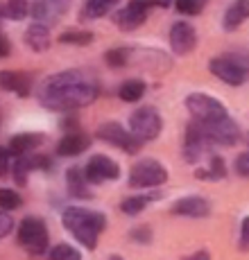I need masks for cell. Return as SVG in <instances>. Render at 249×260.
<instances>
[{"mask_svg":"<svg viewBox=\"0 0 249 260\" xmlns=\"http://www.w3.org/2000/svg\"><path fill=\"white\" fill-rule=\"evenodd\" d=\"M100 82L91 71L71 68L50 75L39 86V102L50 111H73L98 100Z\"/></svg>","mask_w":249,"mask_h":260,"instance_id":"obj_1","label":"cell"},{"mask_svg":"<svg viewBox=\"0 0 249 260\" xmlns=\"http://www.w3.org/2000/svg\"><path fill=\"white\" fill-rule=\"evenodd\" d=\"M61 222L73 233V238L86 249H91V251L98 247V236L107 229V217L102 213L79 206L66 208L61 215Z\"/></svg>","mask_w":249,"mask_h":260,"instance_id":"obj_2","label":"cell"},{"mask_svg":"<svg viewBox=\"0 0 249 260\" xmlns=\"http://www.w3.org/2000/svg\"><path fill=\"white\" fill-rule=\"evenodd\" d=\"M186 109L193 116V122L197 124H215L229 118L227 107L217 98L206 93H191L186 98Z\"/></svg>","mask_w":249,"mask_h":260,"instance_id":"obj_3","label":"cell"},{"mask_svg":"<svg viewBox=\"0 0 249 260\" xmlns=\"http://www.w3.org/2000/svg\"><path fill=\"white\" fill-rule=\"evenodd\" d=\"M208 71L229 86H242L249 77V59L242 54H224L208 61Z\"/></svg>","mask_w":249,"mask_h":260,"instance_id":"obj_4","label":"cell"},{"mask_svg":"<svg viewBox=\"0 0 249 260\" xmlns=\"http://www.w3.org/2000/svg\"><path fill=\"white\" fill-rule=\"evenodd\" d=\"M129 132L138 138L141 143L154 141L163 132V118L154 107H141L138 111L132 113L129 118Z\"/></svg>","mask_w":249,"mask_h":260,"instance_id":"obj_5","label":"cell"},{"mask_svg":"<svg viewBox=\"0 0 249 260\" xmlns=\"http://www.w3.org/2000/svg\"><path fill=\"white\" fill-rule=\"evenodd\" d=\"M168 181V170L157 158H141L129 172L132 188H157Z\"/></svg>","mask_w":249,"mask_h":260,"instance_id":"obj_6","label":"cell"},{"mask_svg":"<svg viewBox=\"0 0 249 260\" xmlns=\"http://www.w3.org/2000/svg\"><path fill=\"white\" fill-rule=\"evenodd\" d=\"M48 226L41 217H25L18 226V242L27 249L29 253H43L48 251Z\"/></svg>","mask_w":249,"mask_h":260,"instance_id":"obj_7","label":"cell"},{"mask_svg":"<svg viewBox=\"0 0 249 260\" xmlns=\"http://www.w3.org/2000/svg\"><path fill=\"white\" fill-rule=\"evenodd\" d=\"M98 138L113 145V147L124 149L127 154H138L141 152V145H143L132 132H127V129L118 122H102L98 127Z\"/></svg>","mask_w":249,"mask_h":260,"instance_id":"obj_8","label":"cell"},{"mask_svg":"<svg viewBox=\"0 0 249 260\" xmlns=\"http://www.w3.org/2000/svg\"><path fill=\"white\" fill-rule=\"evenodd\" d=\"M88 183H102V181H113V179L120 177V166L116 161H111L109 156L96 154V156L88 158L86 168H84Z\"/></svg>","mask_w":249,"mask_h":260,"instance_id":"obj_9","label":"cell"},{"mask_svg":"<svg viewBox=\"0 0 249 260\" xmlns=\"http://www.w3.org/2000/svg\"><path fill=\"white\" fill-rule=\"evenodd\" d=\"M147 12H149V9L141 3V0H129L124 7H120L116 12L113 23H116L120 29H124V32H132V29L141 27V25L145 23Z\"/></svg>","mask_w":249,"mask_h":260,"instance_id":"obj_10","label":"cell"},{"mask_svg":"<svg viewBox=\"0 0 249 260\" xmlns=\"http://www.w3.org/2000/svg\"><path fill=\"white\" fill-rule=\"evenodd\" d=\"M170 48L174 54L183 57V54L193 52L197 48V32L193 25L179 21V23H172L170 27Z\"/></svg>","mask_w":249,"mask_h":260,"instance_id":"obj_11","label":"cell"},{"mask_svg":"<svg viewBox=\"0 0 249 260\" xmlns=\"http://www.w3.org/2000/svg\"><path fill=\"white\" fill-rule=\"evenodd\" d=\"M66 12V0H32L29 5V14H32L34 23L41 25H54Z\"/></svg>","mask_w":249,"mask_h":260,"instance_id":"obj_12","label":"cell"},{"mask_svg":"<svg viewBox=\"0 0 249 260\" xmlns=\"http://www.w3.org/2000/svg\"><path fill=\"white\" fill-rule=\"evenodd\" d=\"M202 129L206 132L208 141L217 145H236L240 141V129L231 118H224L222 122L215 124H202Z\"/></svg>","mask_w":249,"mask_h":260,"instance_id":"obj_13","label":"cell"},{"mask_svg":"<svg viewBox=\"0 0 249 260\" xmlns=\"http://www.w3.org/2000/svg\"><path fill=\"white\" fill-rule=\"evenodd\" d=\"M172 213L183 215V217H206V215H211V204L204 197L188 194V197H181L172 204Z\"/></svg>","mask_w":249,"mask_h":260,"instance_id":"obj_14","label":"cell"},{"mask_svg":"<svg viewBox=\"0 0 249 260\" xmlns=\"http://www.w3.org/2000/svg\"><path fill=\"white\" fill-rule=\"evenodd\" d=\"M91 147V138L82 132H66L61 141L57 143V154L59 156H79Z\"/></svg>","mask_w":249,"mask_h":260,"instance_id":"obj_15","label":"cell"},{"mask_svg":"<svg viewBox=\"0 0 249 260\" xmlns=\"http://www.w3.org/2000/svg\"><path fill=\"white\" fill-rule=\"evenodd\" d=\"M0 88L25 98V95H29V91H32V79H29L27 73L0 71Z\"/></svg>","mask_w":249,"mask_h":260,"instance_id":"obj_16","label":"cell"},{"mask_svg":"<svg viewBox=\"0 0 249 260\" xmlns=\"http://www.w3.org/2000/svg\"><path fill=\"white\" fill-rule=\"evenodd\" d=\"M25 46L34 52H43V50L50 48V29L41 23H32L23 34Z\"/></svg>","mask_w":249,"mask_h":260,"instance_id":"obj_17","label":"cell"},{"mask_svg":"<svg viewBox=\"0 0 249 260\" xmlns=\"http://www.w3.org/2000/svg\"><path fill=\"white\" fill-rule=\"evenodd\" d=\"M43 143V136L41 134H16V136H12V141H9V154H14V156H27L32 149H37L39 145Z\"/></svg>","mask_w":249,"mask_h":260,"instance_id":"obj_18","label":"cell"},{"mask_svg":"<svg viewBox=\"0 0 249 260\" xmlns=\"http://www.w3.org/2000/svg\"><path fill=\"white\" fill-rule=\"evenodd\" d=\"M249 18V0H233L224 12V29H236L238 25H242Z\"/></svg>","mask_w":249,"mask_h":260,"instance_id":"obj_19","label":"cell"},{"mask_svg":"<svg viewBox=\"0 0 249 260\" xmlns=\"http://www.w3.org/2000/svg\"><path fill=\"white\" fill-rule=\"evenodd\" d=\"M66 183L75 197H91V192H88V179L82 168L66 170Z\"/></svg>","mask_w":249,"mask_h":260,"instance_id":"obj_20","label":"cell"},{"mask_svg":"<svg viewBox=\"0 0 249 260\" xmlns=\"http://www.w3.org/2000/svg\"><path fill=\"white\" fill-rule=\"evenodd\" d=\"M157 197H161V194H159V192H152V194H134V197L122 199L120 211H122L124 215H138V213L145 211L147 204L154 202Z\"/></svg>","mask_w":249,"mask_h":260,"instance_id":"obj_21","label":"cell"},{"mask_svg":"<svg viewBox=\"0 0 249 260\" xmlns=\"http://www.w3.org/2000/svg\"><path fill=\"white\" fill-rule=\"evenodd\" d=\"M145 82H141V79H127V82L120 84V88H118V98L122 100V102H138V100L145 95Z\"/></svg>","mask_w":249,"mask_h":260,"instance_id":"obj_22","label":"cell"},{"mask_svg":"<svg viewBox=\"0 0 249 260\" xmlns=\"http://www.w3.org/2000/svg\"><path fill=\"white\" fill-rule=\"evenodd\" d=\"M224 172H227V168H224V161L220 156H211V161H208V168H202L195 172L197 179H204V181H217V179L224 177Z\"/></svg>","mask_w":249,"mask_h":260,"instance_id":"obj_23","label":"cell"},{"mask_svg":"<svg viewBox=\"0 0 249 260\" xmlns=\"http://www.w3.org/2000/svg\"><path fill=\"white\" fill-rule=\"evenodd\" d=\"M116 3L120 0H86L84 3V12H82V18H100L109 12Z\"/></svg>","mask_w":249,"mask_h":260,"instance_id":"obj_24","label":"cell"},{"mask_svg":"<svg viewBox=\"0 0 249 260\" xmlns=\"http://www.w3.org/2000/svg\"><path fill=\"white\" fill-rule=\"evenodd\" d=\"M29 14V3L27 0H7L3 7V16L12 18V21H23Z\"/></svg>","mask_w":249,"mask_h":260,"instance_id":"obj_25","label":"cell"},{"mask_svg":"<svg viewBox=\"0 0 249 260\" xmlns=\"http://www.w3.org/2000/svg\"><path fill=\"white\" fill-rule=\"evenodd\" d=\"M21 206H23V199H21V194H18L16 190L0 188V208H3L5 213L16 211V208H21Z\"/></svg>","mask_w":249,"mask_h":260,"instance_id":"obj_26","label":"cell"},{"mask_svg":"<svg viewBox=\"0 0 249 260\" xmlns=\"http://www.w3.org/2000/svg\"><path fill=\"white\" fill-rule=\"evenodd\" d=\"M48 258L50 260H82V253H79L75 247H71V244L61 242V244H57V247L50 249Z\"/></svg>","mask_w":249,"mask_h":260,"instance_id":"obj_27","label":"cell"},{"mask_svg":"<svg viewBox=\"0 0 249 260\" xmlns=\"http://www.w3.org/2000/svg\"><path fill=\"white\" fill-rule=\"evenodd\" d=\"M93 41L91 32H84V29H75V32H66L59 37V43H66V46H88Z\"/></svg>","mask_w":249,"mask_h":260,"instance_id":"obj_28","label":"cell"},{"mask_svg":"<svg viewBox=\"0 0 249 260\" xmlns=\"http://www.w3.org/2000/svg\"><path fill=\"white\" fill-rule=\"evenodd\" d=\"M174 7L179 14H186V16H197L204 7H206V0H174Z\"/></svg>","mask_w":249,"mask_h":260,"instance_id":"obj_29","label":"cell"},{"mask_svg":"<svg viewBox=\"0 0 249 260\" xmlns=\"http://www.w3.org/2000/svg\"><path fill=\"white\" fill-rule=\"evenodd\" d=\"M129 50L127 48H116V50H109L107 52V63L111 68H122V66H127V61H129Z\"/></svg>","mask_w":249,"mask_h":260,"instance_id":"obj_30","label":"cell"},{"mask_svg":"<svg viewBox=\"0 0 249 260\" xmlns=\"http://www.w3.org/2000/svg\"><path fill=\"white\" fill-rule=\"evenodd\" d=\"M129 238H132L134 242H138V244H149V240H152V231H149V226H138V229H132Z\"/></svg>","mask_w":249,"mask_h":260,"instance_id":"obj_31","label":"cell"},{"mask_svg":"<svg viewBox=\"0 0 249 260\" xmlns=\"http://www.w3.org/2000/svg\"><path fill=\"white\" fill-rule=\"evenodd\" d=\"M12 229H14L12 215L5 213V211H0V240H3L5 236H9V233H12Z\"/></svg>","mask_w":249,"mask_h":260,"instance_id":"obj_32","label":"cell"},{"mask_svg":"<svg viewBox=\"0 0 249 260\" xmlns=\"http://www.w3.org/2000/svg\"><path fill=\"white\" fill-rule=\"evenodd\" d=\"M236 172L240 174V177H247L249 179V152H242L240 156L236 158Z\"/></svg>","mask_w":249,"mask_h":260,"instance_id":"obj_33","label":"cell"},{"mask_svg":"<svg viewBox=\"0 0 249 260\" xmlns=\"http://www.w3.org/2000/svg\"><path fill=\"white\" fill-rule=\"evenodd\" d=\"M9 163H12V154H9V149L0 147V177H7Z\"/></svg>","mask_w":249,"mask_h":260,"instance_id":"obj_34","label":"cell"},{"mask_svg":"<svg viewBox=\"0 0 249 260\" xmlns=\"http://www.w3.org/2000/svg\"><path fill=\"white\" fill-rule=\"evenodd\" d=\"M240 247L249 249V217L242 219V226H240Z\"/></svg>","mask_w":249,"mask_h":260,"instance_id":"obj_35","label":"cell"},{"mask_svg":"<svg viewBox=\"0 0 249 260\" xmlns=\"http://www.w3.org/2000/svg\"><path fill=\"white\" fill-rule=\"evenodd\" d=\"M7 54H9V41L0 34V57H7Z\"/></svg>","mask_w":249,"mask_h":260,"instance_id":"obj_36","label":"cell"},{"mask_svg":"<svg viewBox=\"0 0 249 260\" xmlns=\"http://www.w3.org/2000/svg\"><path fill=\"white\" fill-rule=\"evenodd\" d=\"M186 260H211V256H208L206 251H197V253H193V256L186 258Z\"/></svg>","mask_w":249,"mask_h":260,"instance_id":"obj_37","label":"cell"},{"mask_svg":"<svg viewBox=\"0 0 249 260\" xmlns=\"http://www.w3.org/2000/svg\"><path fill=\"white\" fill-rule=\"evenodd\" d=\"M109 260H122L120 256H111V258H109Z\"/></svg>","mask_w":249,"mask_h":260,"instance_id":"obj_38","label":"cell"},{"mask_svg":"<svg viewBox=\"0 0 249 260\" xmlns=\"http://www.w3.org/2000/svg\"><path fill=\"white\" fill-rule=\"evenodd\" d=\"M0 16H3V7H0Z\"/></svg>","mask_w":249,"mask_h":260,"instance_id":"obj_39","label":"cell"}]
</instances>
